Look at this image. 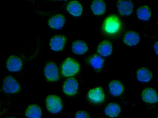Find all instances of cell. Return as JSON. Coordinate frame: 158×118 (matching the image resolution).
I'll return each instance as SVG.
<instances>
[{"mask_svg": "<svg viewBox=\"0 0 158 118\" xmlns=\"http://www.w3.org/2000/svg\"><path fill=\"white\" fill-rule=\"evenodd\" d=\"M72 49L73 52L75 54L81 55L86 52L88 48L84 42L82 41H78L73 43Z\"/></svg>", "mask_w": 158, "mask_h": 118, "instance_id": "19", "label": "cell"}, {"mask_svg": "<svg viewBox=\"0 0 158 118\" xmlns=\"http://www.w3.org/2000/svg\"><path fill=\"white\" fill-rule=\"evenodd\" d=\"M137 80L140 81L148 82L152 78V74L150 71L146 68H142L139 69L137 73Z\"/></svg>", "mask_w": 158, "mask_h": 118, "instance_id": "20", "label": "cell"}, {"mask_svg": "<svg viewBox=\"0 0 158 118\" xmlns=\"http://www.w3.org/2000/svg\"><path fill=\"white\" fill-rule=\"evenodd\" d=\"M78 87V84L77 81L74 78H71L65 82L63 90L66 94L73 96L76 93Z\"/></svg>", "mask_w": 158, "mask_h": 118, "instance_id": "7", "label": "cell"}, {"mask_svg": "<svg viewBox=\"0 0 158 118\" xmlns=\"http://www.w3.org/2000/svg\"><path fill=\"white\" fill-rule=\"evenodd\" d=\"M6 66L8 69L10 71H18L22 68L21 61L18 57L16 56H11L7 62Z\"/></svg>", "mask_w": 158, "mask_h": 118, "instance_id": "11", "label": "cell"}, {"mask_svg": "<svg viewBox=\"0 0 158 118\" xmlns=\"http://www.w3.org/2000/svg\"></svg>", "mask_w": 158, "mask_h": 118, "instance_id": "26", "label": "cell"}, {"mask_svg": "<svg viewBox=\"0 0 158 118\" xmlns=\"http://www.w3.org/2000/svg\"><path fill=\"white\" fill-rule=\"evenodd\" d=\"M142 97L143 100L147 103H154L158 101V95L156 92L152 88H148L143 91Z\"/></svg>", "mask_w": 158, "mask_h": 118, "instance_id": "9", "label": "cell"}, {"mask_svg": "<svg viewBox=\"0 0 158 118\" xmlns=\"http://www.w3.org/2000/svg\"><path fill=\"white\" fill-rule=\"evenodd\" d=\"M46 103L47 109L52 113H58L62 108L61 100L56 95H52L48 96L46 98Z\"/></svg>", "mask_w": 158, "mask_h": 118, "instance_id": "3", "label": "cell"}, {"mask_svg": "<svg viewBox=\"0 0 158 118\" xmlns=\"http://www.w3.org/2000/svg\"><path fill=\"white\" fill-rule=\"evenodd\" d=\"M75 118H89V117L86 112H85L81 111L77 113Z\"/></svg>", "mask_w": 158, "mask_h": 118, "instance_id": "24", "label": "cell"}, {"mask_svg": "<svg viewBox=\"0 0 158 118\" xmlns=\"http://www.w3.org/2000/svg\"><path fill=\"white\" fill-rule=\"evenodd\" d=\"M139 37L138 34L134 32L127 33L124 37V41L127 45L134 46L139 42Z\"/></svg>", "mask_w": 158, "mask_h": 118, "instance_id": "17", "label": "cell"}, {"mask_svg": "<svg viewBox=\"0 0 158 118\" xmlns=\"http://www.w3.org/2000/svg\"><path fill=\"white\" fill-rule=\"evenodd\" d=\"M97 50L100 55L106 57L111 54L112 52V46L109 41H104L99 45Z\"/></svg>", "mask_w": 158, "mask_h": 118, "instance_id": "15", "label": "cell"}, {"mask_svg": "<svg viewBox=\"0 0 158 118\" xmlns=\"http://www.w3.org/2000/svg\"><path fill=\"white\" fill-rule=\"evenodd\" d=\"M121 111L119 105L115 103H110L106 107L105 112L106 114L110 117H114L117 116Z\"/></svg>", "mask_w": 158, "mask_h": 118, "instance_id": "21", "label": "cell"}, {"mask_svg": "<svg viewBox=\"0 0 158 118\" xmlns=\"http://www.w3.org/2000/svg\"><path fill=\"white\" fill-rule=\"evenodd\" d=\"M65 22L64 17L60 14H58L52 17L48 21V25L52 28L60 29L64 25Z\"/></svg>", "mask_w": 158, "mask_h": 118, "instance_id": "12", "label": "cell"}, {"mask_svg": "<svg viewBox=\"0 0 158 118\" xmlns=\"http://www.w3.org/2000/svg\"><path fill=\"white\" fill-rule=\"evenodd\" d=\"M2 87L3 90L6 92L13 93L18 91L19 86L14 78L11 76H8L4 79Z\"/></svg>", "mask_w": 158, "mask_h": 118, "instance_id": "4", "label": "cell"}, {"mask_svg": "<svg viewBox=\"0 0 158 118\" xmlns=\"http://www.w3.org/2000/svg\"><path fill=\"white\" fill-rule=\"evenodd\" d=\"M67 10L72 15L75 17L80 16L82 12V7L79 2L73 1L70 2L67 5Z\"/></svg>", "mask_w": 158, "mask_h": 118, "instance_id": "13", "label": "cell"}, {"mask_svg": "<svg viewBox=\"0 0 158 118\" xmlns=\"http://www.w3.org/2000/svg\"><path fill=\"white\" fill-rule=\"evenodd\" d=\"M41 114L40 108L35 104L29 106L26 112V115L28 118H41Z\"/></svg>", "mask_w": 158, "mask_h": 118, "instance_id": "16", "label": "cell"}, {"mask_svg": "<svg viewBox=\"0 0 158 118\" xmlns=\"http://www.w3.org/2000/svg\"><path fill=\"white\" fill-rule=\"evenodd\" d=\"M137 15L139 19L147 21L150 18L151 13L147 7L143 6L138 9L137 11Z\"/></svg>", "mask_w": 158, "mask_h": 118, "instance_id": "22", "label": "cell"}, {"mask_svg": "<svg viewBox=\"0 0 158 118\" xmlns=\"http://www.w3.org/2000/svg\"><path fill=\"white\" fill-rule=\"evenodd\" d=\"M80 69L78 63L74 60L68 58L63 62L61 65L62 75L66 77L73 76L77 74Z\"/></svg>", "mask_w": 158, "mask_h": 118, "instance_id": "2", "label": "cell"}, {"mask_svg": "<svg viewBox=\"0 0 158 118\" xmlns=\"http://www.w3.org/2000/svg\"><path fill=\"white\" fill-rule=\"evenodd\" d=\"M44 73L46 78L50 81H56L59 79L58 68L53 63H49L46 66Z\"/></svg>", "mask_w": 158, "mask_h": 118, "instance_id": "6", "label": "cell"}, {"mask_svg": "<svg viewBox=\"0 0 158 118\" xmlns=\"http://www.w3.org/2000/svg\"><path fill=\"white\" fill-rule=\"evenodd\" d=\"M91 8L92 12L94 14L100 15L103 14L105 11V4L102 1L95 0L93 2Z\"/></svg>", "mask_w": 158, "mask_h": 118, "instance_id": "18", "label": "cell"}, {"mask_svg": "<svg viewBox=\"0 0 158 118\" xmlns=\"http://www.w3.org/2000/svg\"><path fill=\"white\" fill-rule=\"evenodd\" d=\"M66 39L61 36H57L53 37L51 40L50 46L51 49L55 51L62 50L64 46Z\"/></svg>", "mask_w": 158, "mask_h": 118, "instance_id": "10", "label": "cell"}, {"mask_svg": "<svg viewBox=\"0 0 158 118\" xmlns=\"http://www.w3.org/2000/svg\"><path fill=\"white\" fill-rule=\"evenodd\" d=\"M123 87L120 82L114 81L110 82L109 85V89L110 94L114 96L120 95L123 90Z\"/></svg>", "mask_w": 158, "mask_h": 118, "instance_id": "14", "label": "cell"}, {"mask_svg": "<svg viewBox=\"0 0 158 118\" xmlns=\"http://www.w3.org/2000/svg\"><path fill=\"white\" fill-rule=\"evenodd\" d=\"M154 49L155 52L158 55V41L156 42L154 45Z\"/></svg>", "mask_w": 158, "mask_h": 118, "instance_id": "25", "label": "cell"}, {"mask_svg": "<svg viewBox=\"0 0 158 118\" xmlns=\"http://www.w3.org/2000/svg\"><path fill=\"white\" fill-rule=\"evenodd\" d=\"M121 26V22L118 17L115 15L107 17L103 24V29L105 33L113 34L117 33Z\"/></svg>", "mask_w": 158, "mask_h": 118, "instance_id": "1", "label": "cell"}, {"mask_svg": "<svg viewBox=\"0 0 158 118\" xmlns=\"http://www.w3.org/2000/svg\"><path fill=\"white\" fill-rule=\"evenodd\" d=\"M117 6L119 13L124 15L131 14L133 8L132 3L129 1H119L117 3Z\"/></svg>", "mask_w": 158, "mask_h": 118, "instance_id": "8", "label": "cell"}, {"mask_svg": "<svg viewBox=\"0 0 158 118\" xmlns=\"http://www.w3.org/2000/svg\"><path fill=\"white\" fill-rule=\"evenodd\" d=\"M89 100L92 103L98 104L102 102L105 99V95L102 88L97 87L90 90L88 94Z\"/></svg>", "mask_w": 158, "mask_h": 118, "instance_id": "5", "label": "cell"}, {"mask_svg": "<svg viewBox=\"0 0 158 118\" xmlns=\"http://www.w3.org/2000/svg\"><path fill=\"white\" fill-rule=\"evenodd\" d=\"M90 63L92 67L94 69H99L102 66L103 61L102 58L98 56H95L91 57Z\"/></svg>", "mask_w": 158, "mask_h": 118, "instance_id": "23", "label": "cell"}]
</instances>
